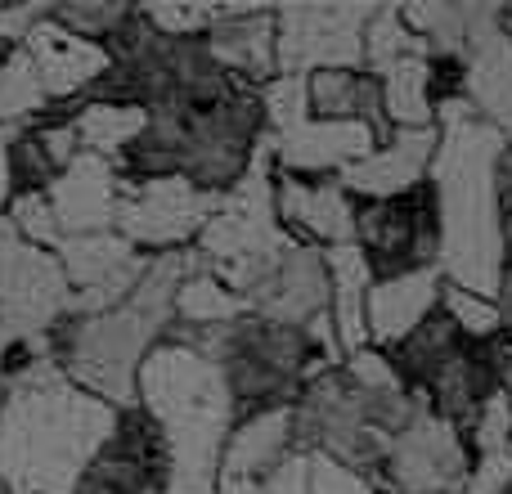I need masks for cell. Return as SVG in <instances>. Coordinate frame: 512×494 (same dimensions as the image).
Segmentation results:
<instances>
[{
  "mask_svg": "<svg viewBox=\"0 0 512 494\" xmlns=\"http://www.w3.org/2000/svg\"><path fill=\"white\" fill-rule=\"evenodd\" d=\"M373 5H301L274 14V59L283 77L364 68V27Z\"/></svg>",
  "mask_w": 512,
  "mask_h": 494,
  "instance_id": "cell-7",
  "label": "cell"
},
{
  "mask_svg": "<svg viewBox=\"0 0 512 494\" xmlns=\"http://www.w3.org/2000/svg\"><path fill=\"white\" fill-rule=\"evenodd\" d=\"M256 99H261V117H265V135H279L288 126L306 122L310 117V90L306 77H270L265 86H256Z\"/></svg>",
  "mask_w": 512,
  "mask_h": 494,
  "instance_id": "cell-27",
  "label": "cell"
},
{
  "mask_svg": "<svg viewBox=\"0 0 512 494\" xmlns=\"http://www.w3.org/2000/svg\"><path fill=\"white\" fill-rule=\"evenodd\" d=\"M171 328H185V333H203V328H225L234 319L248 315V301L239 292H230L216 274H207L203 265L180 279L176 288V306H171Z\"/></svg>",
  "mask_w": 512,
  "mask_h": 494,
  "instance_id": "cell-23",
  "label": "cell"
},
{
  "mask_svg": "<svg viewBox=\"0 0 512 494\" xmlns=\"http://www.w3.org/2000/svg\"><path fill=\"white\" fill-rule=\"evenodd\" d=\"M126 9L131 5H50V18L59 27H68L72 36H81V41L104 45L113 36V27L126 18Z\"/></svg>",
  "mask_w": 512,
  "mask_h": 494,
  "instance_id": "cell-29",
  "label": "cell"
},
{
  "mask_svg": "<svg viewBox=\"0 0 512 494\" xmlns=\"http://www.w3.org/2000/svg\"><path fill=\"white\" fill-rule=\"evenodd\" d=\"M355 207L360 203L346 194L337 176L306 180L274 171V216L288 230V239L319 247V252L355 243Z\"/></svg>",
  "mask_w": 512,
  "mask_h": 494,
  "instance_id": "cell-13",
  "label": "cell"
},
{
  "mask_svg": "<svg viewBox=\"0 0 512 494\" xmlns=\"http://www.w3.org/2000/svg\"><path fill=\"white\" fill-rule=\"evenodd\" d=\"M167 486V441L140 405L122 409L117 427L72 494H162Z\"/></svg>",
  "mask_w": 512,
  "mask_h": 494,
  "instance_id": "cell-10",
  "label": "cell"
},
{
  "mask_svg": "<svg viewBox=\"0 0 512 494\" xmlns=\"http://www.w3.org/2000/svg\"><path fill=\"white\" fill-rule=\"evenodd\" d=\"M495 306H499V319H504V337L512 342V256L499 270V283H495Z\"/></svg>",
  "mask_w": 512,
  "mask_h": 494,
  "instance_id": "cell-31",
  "label": "cell"
},
{
  "mask_svg": "<svg viewBox=\"0 0 512 494\" xmlns=\"http://www.w3.org/2000/svg\"><path fill=\"white\" fill-rule=\"evenodd\" d=\"M149 18V27L167 41H203L212 32V23L221 18V9H207V5H149L140 9Z\"/></svg>",
  "mask_w": 512,
  "mask_h": 494,
  "instance_id": "cell-28",
  "label": "cell"
},
{
  "mask_svg": "<svg viewBox=\"0 0 512 494\" xmlns=\"http://www.w3.org/2000/svg\"><path fill=\"white\" fill-rule=\"evenodd\" d=\"M378 81L382 95V122L391 131H418V126H436V81L427 50H414L405 59L387 63V68L369 72Z\"/></svg>",
  "mask_w": 512,
  "mask_h": 494,
  "instance_id": "cell-22",
  "label": "cell"
},
{
  "mask_svg": "<svg viewBox=\"0 0 512 494\" xmlns=\"http://www.w3.org/2000/svg\"><path fill=\"white\" fill-rule=\"evenodd\" d=\"M292 243L297 239H288L274 216V162L265 149H256L248 176L230 194H221L212 221L194 243V256L207 274H216L225 288L248 301Z\"/></svg>",
  "mask_w": 512,
  "mask_h": 494,
  "instance_id": "cell-4",
  "label": "cell"
},
{
  "mask_svg": "<svg viewBox=\"0 0 512 494\" xmlns=\"http://www.w3.org/2000/svg\"><path fill=\"white\" fill-rule=\"evenodd\" d=\"M441 310L454 319V328H459L468 342H477V346L499 342V337H504V319H499L495 297H477V292H468V288H454V283H445Z\"/></svg>",
  "mask_w": 512,
  "mask_h": 494,
  "instance_id": "cell-26",
  "label": "cell"
},
{
  "mask_svg": "<svg viewBox=\"0 0 512 494\" xmlns=\"http://www.w3.org/2000/svg\"><path fill=\"white\" fill-rule=\"evenodd\" d=\"M117 414L108 400L81 391L41 364L9 382L0 396V481L9 494H72L81 472L113 436Z\"/></svg>",
  "mask_w": 512,
  "mask_h": 494,
  "instance_id": "cell-2",
  "label": "cell"
},
{
  "mask_svg": "<svg viewBox=\"0 0 512 494\" xmlns=\"http://www.w3.org/2000/svg\"><path fill=\"white\" fill-rule=\"evenodd\" d=\"M203 45L243 86H265L270 77H279L270 9H221V18H216L212 32L203 36Z\"/></svg>",
  "mask_w": 512,
  "mask_h": 494,
  "instance_id": "cell-20",
  "label": "cell"
},
{
  "mask_svg": "<svg viewBox=\"0 0 512 494\" xmlns=\"http://www.w3.org/2000/svg\"><path fill=\"white\" fill-rule=\"evenodd\" d=\"M135 405L158 423L167 441L162 494H216L225 441L239 423L221 364L167 337L144 355L135 378Z\"/></svg>",
  "mask_w": 512,
  "mask_h": 494,
  "instance_id": "cell-3",
  "label": "cell"
},
{
  "mask_svg": "<svg viewBox=\"0 0 512 494\" xmlns=\"http://www.w3.org/2000/svg\"><path fill=\"white\" fill-rule=\"evenodd\" d=\"M382 472L400 494H463L472 472V454L459 427L445 423L441 414H432L423 405V396H418L414 418L396 432Z\"/></svg>",
  "mask_w": 512,
  "mask_h": 494,
  "instance_id": "cell-8",
  "label": "cell"
},
{
  "mask_svg": "<svg viewBox=\"0 0 512 494\" xmlns=\"http://www.w3.org/2000/svg\"><path fill=\"white\" fill-rule=\"evenodd\" d=\"M504 494H512V486H508V490H504Z\"/></svg>",
  "mask_w": 512,
  "mask_h": 494,
  "instance_id": "cell-35",
  "label": "cell"
},
{
  "mask_svg": "<svg viewBox=\"0 0 512 494\" xmlns=\"http://www.w3.org/2000/svg\"><path fill=\"white\" fill-rule=\"evenodd\" d=\"M297 450L292 436V405L261 409L234 423L230 441L221 454V477H216V494H256L265 486L274 468Z\"/></svg>",
  "mask_w": 512,
  "mask_h": 494,
  "instance_id": "cell-17",
  "label": "cell"
},
{
  "mask_svg": "<svg viewBox=\"0 0 512 494\" xmlns=\"http://www.w3.org/2000/svg\"><path fill=\"white\" fill-rule=\"evenodd\" d=\"M387 135H378L369 122H306L288 126L279 135H261V149L270 153L274 171L283 176H306V180H324V176H342L346 167H355L360 158H369Z\"/></svg>",
  "mask_w": 512,
  "mask_h": 494,
  "instance_id": "cell-12",
  "label": "cell"
},
{
  "mask_svg": "<svg viewBox=\"0 0 512 494\" xmlns=\"http://www.w3.org/2000/svg\"><path fill=\"white\" fill-rule=\"evenodd\" d=\"M149 126L144 108H113V104H86L77 113V135H81V153L117 162L126 153V144Z\"/></svg>",
  "mask_w": 512,
  "mask_h": 494,
  "instance_id": "cell-24",
  "label": "cell"
},
{
  "mask_svg": "<svg viewBox=\"0 0 512 494\" xmlns=\"http://www.w3.org/2000/svg\"><path fill=\"white\" fill-rule=\"evenodd\" d=\"M436 162L427 176V198L436 216V265L445 283L477 297H495L504 270V234H499V189L495 167L504 153V131L481 122L468 99L436 104Z\"/></svg>",
  "mask_w": 512,
  "mask_h": 494,
  "instance_id": "cell-1",
  "label": "cell"
},
{
  "mask_svg": "<svg viewBox=\"0 0 512 494\" xmlns=\"http://www.w3.org/2000/svg\"><path fill=\"white\" fill-rule=\"evenodd\" d=\"M441 297H445L441 265L405 270V274H391V279H373L369 306H364V319H369V346H378V351H396L418 324H427V319L441 310Z\"/></svg>",
  "mask_w": 512,
  "mask_h": 494,
  "instance_id": "cell-18",
  "label": "cell"
},
{
  "mask_svg": "<svg viewBox=\"0 0 512 494\" xmlns=\"http://www.w3.org/2000/svg\"><path fill=\"white\" fill-rule=\"evenodd\" d=\"M221 194L189 185L185 176L167 180H126L122 212H117V234L144 256L162 252H185L189 243H198V234L207 230Z\"/></svg>",
  "mask_w": 512,
  "mask_h": 494,
  "instance_id": "cell-6",
  "label": "cell"
},
{
  "mask_svg": "<svg viewBox=\"0 0 512 494\" xmlns=\"http://www.w3.org/2000/svg\"><path fill=\"white\" fill-rule=\"evenodd\" d=\"M0 396H5V382H0Z\"/></svg>",
  "mask_w": 512,
  "mask_h": 494,
  "instance_id": "cell-34",
  "label": "cell"
},
{
  "mask_svg": "<svg viewBox=\"0 0 512 494\" xmlns=\"http://www.w3.org/2000/svg\"><path fill=\"white\" fill-rule=\"evenodd\" d=\"M54 256L72 283V315H104V310L122 306L149 270V256L135 252L117 230L63 239Z\"/></svg>",
  "mask_w": 512,
  "mask_h": 494,
  "instance_id": "cell-11",
  "label": "cell"
},
{
  "mask_svg": "<svg viewBox=\"0 0 512 494\" xmlns=\"http://www.w3.org/2000/svg\"><path fill=\"white\" fill-rule=\"evenodd\" d=\"M126 180L117 176V167L108 158L81 153L50 189V212L59 221L63 239H81V234H108L117 230V212H122Z\"/></svg>",
  "mask_w": 512,
  "mask_h": 494,
  "instance_id": "cell-16",
  "label": "cell"
},
{
  "mask_svg": "<svg viewBox=\"0 0 512 494\" xmlns=\"http://www.w3.org/2000/svg\"><path fill=\"white\" fill-rule=\"evenodd\" d=\"M504 387H508V396H512V364H508V373H504Z\"/></svg>",
  "mask_w": 512,
  "mask_h": 494,
  "instance_id": "cell-33",
  "label": "cell"
},
{
  "mask_svg": "<svg viewBox=\"0 0 512 494\" xmlns=\"http://www.w3.org/2000/svg\"><path fill=\"white\" fill-rule=\"evenodd\" d=\"M248 310L261 319L288 328H310L315 319H328V265L319 247L292 243L274 261V270L256 283L248 297Z\"/></svg>",
  "mask_w": 512,
  "mask_h": 494,
  "instance_id": "cell-15",
  "label": "cell"
},
{
  "mask_svg": "<svg viewBox=\"0 0 512 494\" xmlns=\"http://www.w3.org/2000/svg\"><path fill=\"white\" fill-rule=\"evenodd\" d=\"M436 144L441 131L436 126H418V131H391L369 158H360L355 167H346L342 189L355 203H387V198H409L418 189H427L436 162Z\"/></svg>",
  "mask_w": 512,
  "mask_h": 494,
  "instance_id": "cell-14",
  "label": "cell"
},
{
  "mask_svg": "<svg viewBox=\"0 0 512 494\" xmlns=\"http://www.w3.org/2000/svg\"><path fill=\"white\" fill-rule=\"evenodd\" d=\"M310 494H382L369 472H355L328 454H310Z\"/></svg>",
  "mask_w": 512,
  "mask_h": 494,
  "instance_id": "cell-30",
  "label": "cell"
},
{
  "mask_svg": "<svg viewBox=\"0 0 512 494\" xmlns=\"http://www.w3.org/2000/svg\"><path fill=\"white\" fill-rule=\"evenodd\" d=\"M72 315V283L50 247L18 239L0 216V337H41Z\"/></svg>",
  "mask_w": 512,
  "mask_h": 494,
  "instance_id": "cell-5",
  "label": "cell"
},
{
  "mask_svg": "<svg viewBox=\"0 0 512 494\" xmlns=\"http://www.w3.org/2000/svg\"><path fill=\"white\" fill-rule=\"evenodd\" d=\"M5 167H9V189L18 194H45L54 180L63 176L59 158L50 153V144L41 140V131L32 126H14L5 144Z\"/></svg>",
  "mask_w": 512,
  "mask_h": 494,
  "instance_id": "cell-25",
  "label": "cell"
},
{
  "mask_svg": "<svg viewBox=\"0 0 512 494\" xmlns=\"http://www.w3.org/2000/svg\"><path fill=\"white\" fill-rule=\"evenodd\" d=\"M355 247L364 252L373 279L436 265V216L427 189L355 207Z\"/></svg>",
  "mask_w": 512,
  "mask_h": 494,
  "instance_id": "cell-9",
  "label": "cell"
},
{
  "mask_svg": "<svg viewBox=\"0 0 512 494\" xmlns=\"http://www.w3.org/2000/svg\"><path fill=\"white\" fill-rule=\"evenodd\" d=\"M18 50L27 54V63H32V72L50 104L54 99H81L108 72L104 45L72 36L68 27H59L50 14L32 27V36H27Z\"/></svg>",
  "mask_w": 512,
  "mask_h": 494,
  "instance_id": "cell-19",
  "label": "cell"
},
{
  "mask_svg": "<svg viewBox=\"0 0 512 494\" xmlns=\"http://www.w3.org/2000/svg\"><path fill=\"white\" fill-rule=\"evenodd\" d=\"M5 144H9V131L0 126V216L9 212V198H14V189H9V167H5Z\"/></svg>",
  "mask_w": 512,
  "mask_h": 494,
  "instance_id": "cell-32",
  "label": "cell"
},
{
  "mask_svg": "<svg viewBox=\"0 0 512 494\" xmlns=\"http://www.w3.org/2000/svg\"><path fill=\"white\" fill-rule=\"evenodd\" d=\"M324 265H328V324H333V342L346 360V355H355V351L369 346V319H364V306H369L373 270H369V261H364V252L355 243L328 247Z\"/></svg>",
  "mask_w": 512,
  "mask_h": 494,
  "instance_id": "cell-21",
  "label": "cell"
}]
</instances>
